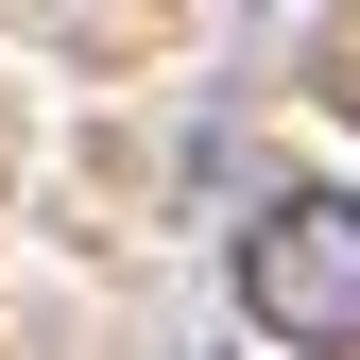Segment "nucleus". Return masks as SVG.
Listing matches in <instances>:
<instances>
[{"instance_id":"1","label":"nucleus","mask_w":360,"mask_h":360,"mask_svg":"<svg viewBox=\"0 0 360 360\" xmlns=\"http://www.w3.org/2000/svg\"><path fill=\"white\" fill-rule=\"evenodd\" d=\"M240 326L292 360H360V189H275L240 223Z\"/></svg>"}]
</instances>
